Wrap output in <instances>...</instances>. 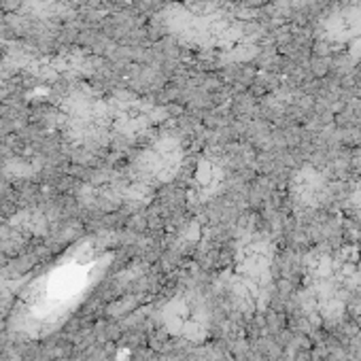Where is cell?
<instances>
[{"mask_svg": "<svg viewBox=\"0 0 361 361\" xmlns=\"http://www.w3.org/2000/svg\"><path fill=\"white\" fill-rule=\"evenodd\" d=\"M180 164V151L174 142L170 140H161L157 142L153 149H149L145 153V159H142V170L153 176V178H168L176 172Z\"/></svg>", "mask_w": 361, "mask_h": 361, "instance_id": "cell-1", "label": "cell"}]
</instances>
